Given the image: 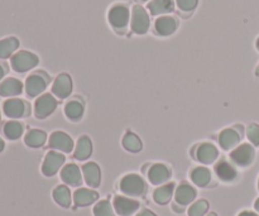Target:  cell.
<instances>
[{
    "label": "cell",
    "instance_id": "cell-6",
    "mask_svg": "<svg viewBox=\"0 0 259 216\" xmlns=\"http://www.w3.org/2000/svg\"><path fill=\"white\" fill-rule=\"evenodd\" d=\"M65 163V156L58 152H50L46 156L45 162H43L42 166V172L45 176L52 177L60 171L61 167Z\"/></svg>",
    "mask_w": 259,
    "mask_h": 216
},
{
    "label": "cell",
    "instance_id": "cell-40",
    "mask_svg": "<svg viewBox=\"0 0 259 216\" xmlns=\"http://www.w3.org/2000/svg\"><path fill=\"white\" fill-rule=\"evenodd\" d=\"M255 46H257V50L259 51V38L257 39V43H255Z\"/></svg>",
    "mask_w": 259,
    "mask_h": 216
},
{
    "label": "cell",
    "instance_id": "cell-30",
    "mask_svg": "<svg viewBox=\"0 0 259 216\" xmlns=\"http://www.w3.org/2000/svg\"><path fill=\"white\" fill-rule=\"evenodd\" d=\"M20 91H22V83L14 78L5 81L0 89V93L3 95H17V94H20Z\"/></svg>",
    "mask_w": 259,
    "mask_h": 216
},
{
    "label": "cell",
    "instance_id": "cell-27",
    "mask_svg": "<svg viewBox=\"0 0 259 216\" xmlns=\"http://www.w3.org/2000/svg\"><path fill=\"white\" fill-rule=\"evenodd\" d=\"M46 139H47V134L45 132L33 129L25 137V143L29 147H33V148H38V147H42L46 143Z\"/></svg>",
    "mask_w": 259,
    "mask_h": 216
},
{
    "label": "cell",
    "instance_id": "cell-19",
    "mask_svg": "<svg viewBox=\"0 0 259 216\" xmlns=\"http://www.w3.org/2000/svg\"><path fill=\"white\" fill-rule=\"evenodd\" d=\"M154 28L156 32L161 35H169L176 30L177 22L175 18L164 15V17H159L154 23Z\"/></svg>",
    "mask_w": 259,
    "mask_h": 216
},
{
    "label": "cell",
    "instance_id": "cell-31",
    "mask_svg": "<svg viewBox=\"0 0 259 216\" xmlns=\"http://www.w3.org/2000/svg\"><path fill=\"white\" fill-rule=\"evenodd\" d=\"M94 215L95 216H115L113 206L110 205V202L103 200V201L98 202L94 207Z\"/></svg>",
    "mask_w": 259,
    "mask_h": 216
},
{
    "label": "cell",
    "instance_id": "cell-14",
    "mask_svg": "<svg viewBox=\"0 0 259 216\" xmlns=\"http://www.w3.org/2000/svg\"><path fill=\"white\" fill-rule=\"evenodd\" d=\"M82 175L83 179H85V182L90 187H99L100 186L101 181V174L100 168L96 163L94 162H89V163L83 164L82 166Z\"/></svg>",
    "mask_w": 259,
    "mask_h": 216
},
{
    "label": "cell",
    "instance_id": "cell-32",
    "mask_svg": "<svg viewBox=\"0 0 259 216\" xmlns=\"http://www.w3.org/2000/svg\"><path fill=\"white\" fill-rule=\"evenodd\" d=\"M207 210H209V204L206 200H199L190 206L189 216H204Z\"/></svg>",
    "mask_w": 259,
    "mask_h": 216
},
{
    "label": "cell",
    "instance_id": "cell-9",
    "mask_svg": "<svg viewBox=\"0 0 259 216\" xmlns=\"http://www.w3.org/2000/svg\"><path fill=\"white\" fill-rule=\"evenodd\" d=\"M114 210L120 216H131L139 209V202L124 196H116L113 202Z\"/></svg>",
    "mask_w": 259,
    "mask_h": 216
},
{
    "label": "cell",
    "instance_id": "cell-21",
    "mask_svg": "<svg viewBox=\"0 0 259 216\" xmlns=\"http://www.w3.org/2000/svg\"><path fill=\"white\" fill-rule=\"evenodd\" d=\"M218 177L224 182H232L237 179V169L227 161H220L215 164Z\"/></svg>",
    "mask_w": 259,
    "mask_h": 216
},
{
    "label": "cell",
    "instance_id": "cell-7",
    "mask_svg": "<svg viewBox=\"0 0 259 216\" xmlns=\"http://www.w3.org/2000/svg\"><path fill=\"white\" fill-rule=\"evenodd\" d=\"M50 147L55 151L70 153L73 149V141L63 132H53L50 137Z\"/></svg>",
    "mask_w": 259,
    "mask_h": 216
},
{
    "label": "cell",
    "instance_id": "cell-8",
    "mask_svg": "<svg viewBox=\"0 0 259 216\" xmlns=\"http://www.w3.org/2000/svg\"><path fill=\"white\" fill-rule=\"evenodd\" d=\"M72 91V80L67 73H61L56 77L55 82L52 85L53 95L58 99H66L70 96Z\"/></svg>",
    "mask_w": 259,
    "mask_h": 216
},
{
    "label": "cell",
    "instance_id": "cell-1",
    "mask_svg": "<svg viewBox=\"0 0 259 216\" xmlns=\"http://www.w3.org/2000/svg\"><path fill=\"white\" fill-rule=\"evenodd\" d=\"M120 190L128 196L138 197L146 192V184H144L143 179L138 175H126L121 179L120 181Z\"/></svg>",
    "mask_w": 259,
    "mask_h": 216
},
{
    "label": "cell",
    "instance_id": "cell-24",
    "mask_svg": "<svg viewBox=\"0 0 259 216\" xmlns=\"http://www.w3.org/2000/svg\"><path fill=\"white\" fill-rule=\"evenodd\" d=\"M191 180L196 186L206 187L211 181V172L205 167H197L191 172Z\"/></svg>",
    "mask_w": 259,
    "mask_h": 216
},
{
    "label": "cell",
    "instance_id": "cell-33",
    "mask_svg": "<svg viewBox=\"0 0 259 216\" xmlns=\"http://www.w3.org/2000/svg\"><path fill=\"white\" fill-rule=\"evenodd\" d=\"M5 134H7L8 138L10 139H17L22 136V132H23V126L22 124L17 123V121H10L5 125L4 128Z\"/></svg>",
    "mask_w": 259,
    "mask_h": 216
},
{
    "label": "cell",
    "instance_id": "cell-28",
    "mask_svg": "<svg viewBox=\"0 0 259 216\" xmlns=\"http://www.w3.org/2000/svg\"><path fill=\"white\" fill-rule=\"evenodd\" d=\"M25 105L22 100H10L5 104V113L12 118H19L24 115Z\"/></svg>",
    "mask_w": 259,
    "mask_h": 216
},
{
    "label": "cell",
    "instance_id": "cell-34",
    "mask_svg": "<svg viewBox=\"0 0 259 216\" xmlns=\"http://www.w3.org/2000/svg\"><path fill=\"white\" fill-rule=\"evenodd\" d=\"M247 137L252 144L259 147V125L257 124H250L247 128Z\"/></svg>",
    "mask_w": 259,
    "mask_h": 216
},
{
    "label": "cell",
    "instance_id": "cell-26",
    "mask_svg": "<svg viewBox=\"0 0 259 216\" xmlns=\"http://www.w3.org/2000/svg\"><path fill=\"white\" fill-rule=\"evenodd\" d=\"M65 114L70 120H80L83 114V105L77 100H72L66 104Z\"/></svg>",
    "mask_w": 259,
    "mask_h": 216
},
{
    "label": "cell",
    "instance_id": "cell-41",
    "mask_svg": "<svg viewBox=\"0 0 259 216\" xmlns=\"http://www.w3.org/2000/svg\"><path fill=\"white\" fill-rule=\"evenodd\" d=\"M258 190H259V181H258Z\"/></svg>",
    "mask_w": 259,
    "mask_h": 216
},
{
    "label": "cell",
    "instance_id": "cell-13",
    "mask_svg": "<svg viewBox=\"0 0 259 216\" xmlns=\"http://www.w3.org/2000/svg\"><path fill=\"white\" fill-rule=\"evenodd\" d=\"M47 86V78L42 75V73H34V75L29 76L27 78V83H25V89H27V94L29 96H37L40 93H43Z\"/></svg>",
    "mask_w": 259,
    "mask_h": 216
},
{
    "label": "cell",
    "instance_id": "cell-2",
    "mask_svg": "<svg viewBox=\"0 0 259 216\" xmlns=\"http://www.w3.org/2000/svg\"><path fill=\"white\" fill-rule=\"evenodd\" d=\"M254 156H255L254 148L248 143L240 144L239 147L233 149V152L230 153V158H232V161L240 167L250 166L252 162L254 161Z\"/></svg>",
    "mask_w": 259,
    "mask_h": 216
},
{
    "label": "cell",
    "instance_id": "cell-3",
    "mask_svg": "<svg viewBox=\"0 0 259 216\" xmlns=\"http://www.w3.org/2000/svg\"><path fill=\"white\" fill-rule=\"evenodd\" d=\"M149 29V17L141 5H134L132 10V30L137 34H144Z\"/></svg>",
    "mask_w": 259,
    "mask_h": 216
},
{
    "label": "cell",
    "instance_id": "cell-17",
    "mask_svg": "<svg viewBox=\"0 0 259 216\" xmlns=\"http://www.w3.org/2000/svg\"><path fill=\"white\" fill-rule=\"evenodd\" d=\"M240 142V134L235 129H225L219 136V144L225 151H230L237 147Z\"/></svg>",
    "mask_w": 259,
    "mask_h": 216
},
{
    "label": "cell",
    "instance_id": "cell-23",
    "mask_svg": "<svg viewBox=\"0 0 259 216\" xmlns=\"http://www.w3.org/2000/svg\"><path fill=\"white\" fill-rule=\"evenodd\" d=\"M148 9L152 15L166 14L175 9L174 0H152L148 4Z\"/></svg>",
    "mask_w": 259,
    "mask_h": 216
},
{
    "label": "cell",
    "instance_id": "cell-39",
    "mask_svg": "<svg viewBox=\"0 0 259 216\" xmlns=\"http://www.w3.org/2000/svg\"><path fill=\"white\" fill-rule=\"evenodd\" d=\"M206 216H218V215L215 214V212H210V214H207Z\"/></svg>",
    "mask_w": 259,
    "mask_h": 216
},
{
    "label": "cell",
    "instance_id": "cell-18",
    "mask_svg": "<svg viewBox=\"0 0 259 216\" xmlns=\"http://www.w3.org/2000/svg\"><path fill=\"white\" fill-rule=\"evenodd\" d=\"M98 199V192L89 189H78L73 194V201H75L76 206H89V205L94 204Z\"/></svg>",
    "mask_w": 259,
    "mask_h": 216
},
{
    "label": "cell",
    "instance_id": "cell-15",
    "mask_svg": "<svg viewBox=\"0 0 259 216\" xmlns=\"http://www.w3.org/2000/svg\"><path fill=\"white\" fill-rule=\"evenodd\" d=\"M195 197H196V191H195L194 187L187 184L180 185L176 191H175V200H176L177 204L182 205V206L191 204Z\"/></svg>",
    "mask_w": 259,
    "mask_h": 216
},
{
    "label": "cell",
    "instance_id": "cell-36",
    "mask_svg": "<svg viewBox=\"0 0 259 216\" xmlns=\"http://www.w3.org/2000/svg\"><path fill=\"white\" fill-rule=\"evenodd\" d=\"M137 216H157L156 214H153L152 211H149V210H142L141 212H138Z\"/></svg>",
    "mask_w": 259,
    "mask_h": 216
},
{
    "label": "cell",
    "instance_id": "cell-35",
    "mask_svg": "<svg viewBox=\"0 0 259 216\" xmlns=\"http://www.w3.org/2000/svg\"><path fill=\"white\" fill-rule=\"evenodd\" d=\"M176 3L180 9L184 12H191L197 5V0H176Z\"/></svg>",
    "mask_w": 259,
    "mask_h": 216
},
{
    "label": "cell",
    "instance_id": "cell-22",
    "mask_svg": "<svg viewBox=\"0 0 259 216\" xmlns=\"http://www.w3.org/2000/svg\"><path fill=\"white\" fill-rule=\"evenodd\" d=\"M175 192V184L169 182V184L163 185V186L158 187L154 190L153 192V200L159 205H166L171 201L172 196Z\"/></svg>",
    "mask_w": 259,
    "mask_h": 216
},
{
    "label": "cell",
    "instance_id": "cell-5",
    "mask_svg": "<svg viewBox=\"0 0 259 216\" xmlns=\"http://www.w3.org/2000/svg\"><path fill=\"white\" fill-rule=\"evenodd\" d=\"M57 108V100L50 94L40 96L34 105V113L38 119H45L53 113Z\"/></svg>",
    "mask_w": 259,
    "mask_h": 216
},
{
    "label": "cell",
    "instance_id": "cell-11",
    "mask_svg": "<svg viewBox=\"0 0 259 216\" xmlns=\"http://www.w3.org/2000/svg\"><path fill=\"white\" fill-rule=\"evenodd\" d=\"M38 63L37 56L29 52H20L13 58V67L17 71L24 72V71L30 70Z\"/></svg>",
    "mask_w": 259,
    "mask_h": 216
},
{
    "label": "cell",
    "instance_id": "cell-4",
    "mask_svg": "<svg viewBox=\"0 0 259 216\" xmlns=\"http://www.w3.org/2000/svg\"><path fill=\"white\" fill-rule=\"evenodd\" d=\"M129 9L125 5H114L110 10H109V22L116 29H123L128 25L129 23Z\"/></svg>",
    "mask_w": 259,
    "mask_h": 216
},
{
    "label": "cell",
    "instance_id": "cell-12",
    "mask_svg": "<svg viewBox=\"0 0 259 216\" xmlns=\"http://www.w3.org/2000/svg\"><path fill=\"white\" fill-rule=\"evenodd\" d=\"M169 177H171V171L168 169V167L162 163L153 164L148 171V179L153 185L164 184L168 181Z\"/></svg>",
    "mask_w": 259,
    "mask_h": 216
},
{
    "label": "cell",
    "instance_id": "cell-10",
    "mask_svg": "<svg viewBox=\"0 0 259 216\" xmlns=\"http://www.w3.org/2000/svg\"><path fill=\"white\" fill-rule=\"evenodd\" d=\"M61 179L65 184L73 187H77L82 184V175H81L80 168L73 163L66 164L63 167L62 171H61Z\"/></svg>",
    "mask_w": 259,
    "mask_h": 216
},
{
    "label": "cell",
    "instance_id": "cell-37",
    "mask_svg": "<svg viewBox=\"0 0 259 216\" xmlns=\"http://www.w3.org/2000/svg\"><path fill=\"white\" fill-rule=\"evenodd\" d=\"M238 216H259V215H257L255 212H252V211H243V212H240Z\"/></svg>",
    "mask_w": 259,
    "mask_h": 216
},
{
    "label": "cell",
    "instance_id": "cell-42",
    "mask_svg": "<svg viewBox=\"0 0 259 216\" xmlns=\"http://www.w3.org/2000/svg\"><path fill=\"white\" fill-rule=\"evenodd\" d=\"M142 2H147V0H142Z\"/></svg>",
    "mask_w": 259,
    "mask_h": 216
},
{
    "label": "cell",
    "instance_id": "cell-38",
    "mask_svg": "<svg viewBox=\"0 0 259 216\" xmlns=\"http://www.w3.org/2000/svg\"><path fill=\"white\" fill-rule=\"evenodd\" d=\"M254 209L257 210V211L259 212V199H257V201H255V204H254Z\"/></svg>",
    "mask_w": 259,
    "mask_h": 216
},
{
    "label": "cell",
    "instance_id": "cell-20",
    "mask_svg": "<svg viewBox=\"0 0 259 216\" xmlns=\"http://www.w3.org/2000/svg\"><path fill=\"white\" fill-rule=\"evenodd\" d=\"M93 153V144H91V139L89 137H81L78 138L77 144H76L75 152H73V157L78 161H85Z\"/></svg>",
    "mask_w": 259,
    "mask_h": 216
},
{
    "label": "cell",
    "instance_id": "cell-25",
    "mask_svg": "<svg viewBox=\"0 0 259 216\" xmlns=\"http://www.w3.org/2000/svg\"><path fill=\"white\" fill-rule=\"evenodd\" d=\"M53 199L57 202L60 206L62 207H70L71 202H72V197H71L70 190L66 186H57L53 190Z\"/></svg>",
    "mask_w": 259,
    "mask_h": 216
},
{
    "label": "cell",
    "instance_id": "cell-29",
    "mask_svg": "<svg viewBox=\"0 0 259 216\" xmlns=\"http://www.w3.org/2000/svg\"><path fill=\"white\" fill-rule=\"evenodd\" d=\"M123 147L126 149V151L129 152H133V153H137V152H139L142 149V142L141 139L138 138V137L136 136L134 133H132V132H128V133L124 136L123 138Z\"/></svg>",
    "mask_w": 259,
    "mask_h": 216
},
{
    "label": "cell",
    "instance_id": "cell-16",
    "mask_svg": "<svg viewBox=\"0 0 259 216\" xmlns=\"http://www.w3.org/2000/svg\"><path fill=\"white\" fill-rule=\"evenodd\" d=\"M218 152L217 147L211 143H204L197 148L196 152V158L197 161H200L204 164H210L212 162H215V159L218 158Z\"/></svg>",
    "mask_w": 259,
    "mask_h": 216
}]
</instances>
